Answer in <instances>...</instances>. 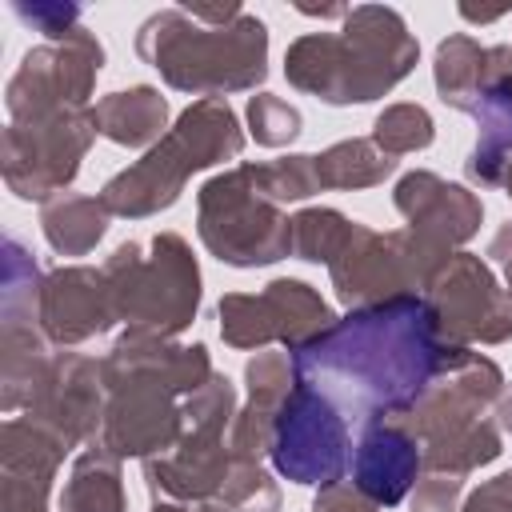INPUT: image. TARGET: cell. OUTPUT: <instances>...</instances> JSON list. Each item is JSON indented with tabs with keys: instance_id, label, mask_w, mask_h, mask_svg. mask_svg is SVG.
Segmentation results:
<instances>
[{
	"instance_id": "1",
	"label": "cell",
	"mask_w": 512,
	"mask_h": 512,
	"mask_svg": "<svg viewBox=\"0 0 512 512\" xmlns=\"http://www.w3.org/2000/svg\"><path fill=\"white\" fill-rule=\"evenodd\" d=\"M460 344H452L420 292L348 308L332 328L300 344L296 380L324 392L348 420H404Z\"/></svg>"
},
{
	"instance_id": "2",
	"label": "cell",
	"mask_w": 512,
	"mask_h": 512,
	"mask_svg": "<svg viewBox=\"0 0 512 512\" xmlns=\"http://www.w3.org/2000/svg\"><path fill=\"white\" fill-rule=\"evenodd\" d=\"M212 372L204 344L120 332L100 356L108 400L96 440L120 460H148L176 448L184 436V396H192Z\"/></svg>"
},
{
	"instance_id": "3",
	"label": "cell",
	"mask_w": 512,
	"mask_h": 512,
	"mask_svg": "<svg viewBox=\"0 0 512 512\" xmlns=\"http://www.w3.org/2000/svg\"><path fill=\"white\" fill-rule=\"evenodd\" d=\"M420 40L388 4H356L336 32H304L284 52V76L296 92L328 108L372 104L412 76Z\"/></svg>"
},
{
	"instance_id": "4",
	"label": "cell",
	"mask_w": 512,
	"mask_h": 512,
	"mask_svg": "<svg viewBox=\"0 0 512 512\" xmlns=\"http://www.w3.org/2000/svg\"><path fill=\"white\" fill-rule=\"evenodd\" d=\"M136 56L176 92L228 100L268 80V24L244 12L224 28H208L184 8H160L136 28Z\"/></svg>"
},
{
	"instance_id": "5",
	"label": "cell",
	"mask_w": 512,
	"mask_h": 512,
	"mask_svg": "<svg viewBox=\"0 0 512 512\" xmlns=\"http://www.w3.org/2000/svg\"><path fill=\"white\" fill-rule=\"evenodd\" d=\"M240 152H244V128L232 104L220 96L192 100L172 120L160 144H152L140 160H132L128 168L104 180L100 204L108 208V216L120 220L156 216L184 196V184L196 172L236 160Z\"/></svg>"
},
{
	"instance_id": "6",
	"label": "cell",
	"mask_w": 512,
	"mask_h": 512,
	"mask_svg": "<svg viewBox=\"0 0 512 512\" xmlns=\"http://www.w3.org/2000/svg\"><path fill=\"white\" fill-rule=\"evenodd\" d=\"M116 324L124 332L176 340L200 312V264L180 232H156L148 244L124 240L100 264Z\"/></svg>"
},
{
	"instance_id": "7",
	"label": "cell",
	"mask_w": 512,
	"mask_h": 512,
	"mask_svg": "<svg viewBox=\"0 0 512 512\" xmlns=\"http://www.w3.org/2000/svg\"><path fill=\"white\" fill-rule=\"evenodd\" d=\"M196 232L208 256L228 268H268L292 256V216L256 188L248 160L200 184Z\"/></svg>"
},
{
	"instance_id": "8",
	"label": "cell",
	"mask_w": 512,
	"mask_h": 512,
	"mask_svg": "<svg viewBox=\"0 0 512 512\" xmlns=\"http://www.w3.org/2000/svg\"><path fill=\"white\" fill-rule=\"evenodd\" d=\"M236 408V384L224 372H212L192 396H184V436L176 440V448L144 460V484L152 500H216L232 468L224 432L232 428Z\"/></svg>"
},
{
	"instance_id": "9",
	"label": "cell",
	"mask_w": 512,
	"mask_h": 512,
	"mask_svg": "<svg viewBox=\"0 0 512 512\" xmlns=\"http://www.w3.org/2000/svg\"><path fill=\"white\" fill-rule=\"evenodd\" d=\"M448 256L452 252L436 248L432 240H424L412 228L376 232V228L352 220L344 248L328 264V276H332L336 300L344 308H368V304L408 296V292L424 296L428 280L440 272V264Z\"/></svg>"
},
{
	"instance_id": "10",
	"label": "cell",
	"mask_w": 512,
	"mask_h": 512,
	"mask_svg": "<svg viewBox=\"0 0 512 512\" xmlns=\"http://www.w3.org/2000/svg\"><path fill=\"white\" fill-rule=\"evenodd\" d=\"M40 288H44V272L36 256L16 236H4L0 244V408L8 416L32 404L56 356L52 340L40 328Z\"/></svg>"
},
{
	"instance_id": "11",
	"label": "cell",
	"mask_w": 512,
	"mask_h": 512,
	"mask_svg": "<svg viewBox=\"0 0 512 512\" xmlns=\"http://www.w3.org/2000/svg\"><path fill=\"white\" fill-rule=\"evenodd\" d=\"M96 112L72 108L32 124H8L0 132V176L16 200L48 204L72 188L80 164L96 140Z\"/></svg>"
},
{
	"instance_id": "12",
	"label": "cell",
	"mask_w": 512,
	"mask_h": 512,
	"mask_svg": "<svg viewBox=\"0 0 512 512\" xmlns=\"http://www.w3.org/2000/svg\"><path fill=\"white\" fill-rule=\"evenodd\" d=\"M220 340L240 352H260L268 344H280L284 352H296L312 336L336 324L332 304L296 276H276L260 292H224L216 300Z\"/></svg>"
},
{
	"instance_id": "13",
	"label": "cell",
	"mask_w": 512,
	"mask_h": 512,
	"mask_svg": "<svg viewBox=\"0 0 512 512\" xmlns=\"http://www.w3.org/2000/svg\"><path fill=\"white\" fill-rule=\"evenodd\" d=\"M104 72V44L96 32L76 28L64 44H36L4 88L8 124H32L56 112L92 108L96 76Z\"/></svg>"
},
{
	"instance_id": "14",
	"label": "cell",
	"mask_w": 512,
	"mask_h": 512,
	"mask_svg": "<svg viewBox=\"0 0 512 512\" xmlns=\"http://www.w3.org/2000/svg\"><path fill=\"white\" fill-rule=\"evenodd\" d=\"M272 468L308 488H324L348 476L352 468V436H348V416L312 384L296 380L288 392L276 432H272Z\"/></svg>"
},
{
	"instance_id": "15",
	"label": "cell",
	"mask_w": 512,
	"mask_h": 512,
	"mask_svg": "<svg viewBox=\"0 0 512 512\" xmlns=\"http://www.w3.org/2000/svg\"><path fill=\"white\" fill-rule=\"evenodd\" d=\"M440 332L452 344H508L512 340V292L496 280L492 264L476 252H452L424 288Z\"/></svg>"
},
{
	"instance_id": "16",
	"label": "cell",
	"mask_w": 512,
	"mask_h": 512,
	"mask_svg": "<svg viewBox=\"0 0 512 512\" xmlns=\"http://www.w3.org/2000/svg\"><path fill=\"white\" fill-rule=\"evenodd\" d=\"M504 372L492 356L472 352L468 344H460L452 352V360L444 364V372L432 380V388L416 400V408L400 420L420 444L448 436L456 428H468L476 420L488 416V408H496L500 392H504Z\"/></svg>"
},
{
	"instance_id": "17",
	"label": "cell",
	"mask_w": 512,
	"mask_h": 512,
	"mask_svg": "<svg viewBox=\"0 0 512 512\" xmlns=\"http://www.w3.org/2000/svg\"><path fill=\"white\" fill-rule=\"evenodd\" d=\"M104 400H108V392H104L100 360L60 348L24 412L32 420H40L44 428H52L68 448H88L100 436Z\"/></svg>"
},
{
	"instance_id": "18",
	"label": "cell",
	"mask_w": 512,
	"mask_h": 512,
	"mask_svg": "<svg viewBox=\"0 0 512 512\" xmlns=\"http://www.w3.org/2000/svg\"><path fill=\"white\" fill-rule=\"evenodd\" d=\"M392 204L404 216V228L420 232L444 252H460L480 232V220H484V204L472 188L444 180L428 168L404 172L392 188Z\"/></svg>"
},
{
	"instance_id": "19",
	"label": "cell",
	"mask_w": 512,
	"mask_h": 512,
	"mask_svg": "<svg viewBox=\"0 0 512 512\" xmlns=\"http://www.w3.org/2000/svg\"><path fill=\"white\" fill-rule=\"evenodd\" d=\"M40 328L52 348H76L92 336L116 328L104 272L92 264H60L44 272L40 288Z\"/></svg>"
},
{
	"instance_id": "20",
	"label": "cell",
	"mask_w": 512,
	"mask_h": 512,
	"mask_svg": "<svg viewBox=\"0 0 512 512\" xmlns=\"http://www.w3.org/2000/svg\"><path fill=\"white\" fill-rule=\"evenodd\" d=\"M68 448L28 420L0 432V512H48L52 480Z\"/></svg>"
},
{
	"instance_id": "21",
	"label": "cell",
	"mask_w": 512,
	"mask_h": 512,
	"mask_svg": "<svg viewBox=\"0 0 512 512\" xmlns=\"http://www.w3.org/2000/svg\"><path fill=\"white\" fill-rule=\"evenodd\" d=\"M244 388L248 400L236 408L232 428H228V452L232 460H252L260 464L272 452V432H276V416L288 400V392L296 388V368L288 352H256L244 364Z\"/></svg>"
},
{
	"instance_id": "22",
	"label": "cell",
	"mask_w": 512,
	"mask_h": 512,
	"mask_svg": "<svg viewBox=\"0 0 512 512\" xmlns=\"http://www.w3.org/2000/svg\"><path fill=\"white\" fill-rule=\"evenodd\" d=\"M424 472L420 440L400 420L364 424L360 444L352 448V484L380 508H396L408 500Z\"/></svg>"
},
{
	"instance_id": "23",
	"label": "cell",
	"mask_w": 512,
	"mask_h": 512,
	"mask_svg": "<svg viewBox=\"0 0 512 512\" xmlns=\"http://www.w3.org/2000/svg\"><path fill=\"white\" fill-rule=\"evenodd\" d=\"M96 112V132L120 148H152L164 140L168 124V100L160 96V88L152 84H132V88H116L108 96H100L92 104Z\"/></svg>"
},
{
	"instance_id": "24",
	"label": "cell",
	"mask_w": 512,
	"mask_h": 512,
	"mask_svg": "<svg viewBox=\"0 0 512 512\" xmlns=\"http://www.w3.org/2000/svg\"><path fill=\"white\" fill-rule=\"evenodd\" d=\"M120 456H112L100 440H92L68 468L60 512H128Z\"/></svg>"
},
{
	"instance_id": "25",
	"label": "cell",
	"mask_w": 512,
	"mask_h": 512,
	"mask_svg": "<svg viewBox=\"0 0 512 512\" xmlns=\"http://www.w3.org/2000/svg\"><path fill=\"white\" fill-rule=\"evenodd\" d=\"M108 220L112 216L100 204V196L64 192V196L40 204V232L56 256H88L104 240Z\"/></svg>"
},
{
	"instance_id": "26",
	"label": "cell",
	"mask_w": 512,
	"mask_h": 512,
	"mask_svg": "<svg viewBox=\"0 0 512 512\" xmlns=\"http://www.w3.org/2000/svg\"><path fill=\"white\" fill-rule=\"evenodd\" d=\"M396 156L380 152L372 144V136H348L328 144L324 152H316V176L324 192H360V188H376L396 172Z\"/></svg>"
},
{
	"instance_id": "27",
	"label": "cell",
	"mask_w": 512,
	"mask_h": 512,
	"mask_svg": "<svg viewBox=\"0 0 512 512\" xmlns=\"http://www.w3.org/2000/svg\"><path fill=\"white\" fill-rule=\"evenodd\" d=\"M484 68H488V48L476 36H468V32L444 36L436 44V56H432V84H436L440 104L468 112L472 100L480 96Z\"/></svg>"
},
{
	"instance_id": "28",
	"label": "cell",
	"mask_w": 512,
	"mask_h": 512,
	"mask_svg": "<svg viewBox=\"0 0 512 512\" xmlns=\"http://www.w3.org/2000/svg\"><path fill=\"white\" fill-rule=\"evenodd\" d=\"M500 452H504V432L496 428L492 416H484V420H476L468 428H456L448 436H436V440L420 444L424 472H448V476H472L484 464L500 460Z\"/></svg>"
},
{
	"instance_id": "29",
	"label": "cell",
	"mask_w": 512,
	"mask_h": 512,
	"mask_svg": "<svg viewBox=\"0 0 512 512\" xmlns=\"http://www.w3.org/2000/svg\"><path fill=\"white\" fill-rule=\"evenodd\" d=\"M352 232V220L340 208L308 204L292 212V256L304 264H332Z\"/></svg>"
},
{
	"instance_id": "30",
	"label": "cell",
	"mask_w": 512,
	"mask_h": 512,
	"mask_svg": "<svg viewBox=\"0 0 512 512\" xmlns=\"http://www.w3.org/2000/svg\"><path fill=\"white\" fill-rule=\"evenodd\" d=\"M248 168H252L256 188L268 200H276L280 208L304 204L316 192H324L320 176H316V156H308V152H288V156H276V160H248Z\"/></svg>"
},
{
	"instance_id": "31",
	"label": "cell",
	"mask_w": 512,
	"mask_h": 512,
	"mask_svg": "<svg viewBox=\"0 0 512 512\" xmlns=\"http://www.w3.org/2000/svg\"><path fill=\"white\" fill-rule=\"evenodd\" d=\"M436 140V120L428 116L424 104H388L380 108V116L372 120V144L388 156H408V152H424Z\"/></svg>"
},
{
	"instance_id": "32",
	"label": "cell",
	"mask_w": 512,
	"mask_h": 512,
	"mask_svg": "<svg viewBox=\"0 0 512 512\" xmlns=\"http://www.w3.org/2000/svg\"><path fill=\"white\" fill-rule=\"evenodd\" d=\"M216 500L228 512H280V504H284L272 472L264 464H252V460H232Z\"/></svg>"
},
{
	"instance_id": "33",
	"label": "cell",
	"mask_w": 512,
	"mask_h": 512,
	"mask_svg": "<svg viewBox=\"0 0 512 512\" xmlns=\"http://www.w3.org/2000/svg\"><path fill=\"white\" fill-rule=\"evenodd\" d=\"M244 120H248V136L260 148H288L292 140H300L304 132V116L296 104L280 100L276 92H256L244 104Z\"/></svg>"
},
{
	"instance_id": "34",
	"label": "cell",
	"mask_w": 512,
	"mask_h": 512,
	"mask_svg": "<svg viewBox=\"0 0 512 512\" xmlns=\"http://www.w3.org/2000/svg\"><path fill=\"white\" fill-rule=\"evenodd\" d=\"M12 16L20 24H32L36 32H44L48 44H64L76 28H84V12L76 4H56V0H40V4L12 0Z\"/></svg>"
},
{
	"instance_id": "35",
	"label": "cell",
	"mask_w": 512,
	"mask_h": 512,
	"mask_svg": "<svg viewBox=\"0 0 512 512\" xmlns=\"http://www.w3.org/2000/svg\"><path fill=\"white\" fill-rule=\"evenodd\" d=\"M460 500H464V476H448V472H420L416 488L408 492L412 512H460Z\"/></svg>"
},
{
	"instance_id": "36",
	"label": "cell",
	"mask_w": 512,
	"mask_h": 512,
	"mask_svg": "<svg viewBox=\"0 0 512 512\" xmlns=\"http://www.w3.org/2000/svg\"><path fill=\"white\" fill-rule=\"evenodd\" d=\"M312 512H380V504H372L352 480H336V484L316 488Z\"/></svg>"
},
{
	"instance_id": "37",
	"label": "cell",
	"mask_w": 512,
	"mask_h": 512,
	"mask_svg": "<svg viewBox=\"0 0 512 512\" xmlns=\"http://www.w3.org/2000/svg\"><path fill=\"white\" fill-rule=\"evenodd\" d=\"M460 512H512V472H500L468 492Z\"/></svg>"
},
{
	"instance_id": "38",
	"label": "cell",
	"mask_w": 512,
	"mask_h": 512,
	"mask_svg": "<svg viewBox=\"0 0 512 512\" xmlns=\"http://www.w3.org/2000/svg\"><path fill=\"white\" fill-rule=\"evenodd\" d=\"M480 88L512 96V44H492L488 48V68H484V84Z\"/></svg>"
},
{
	"instance_id": "39",
	"label": "cell",
	"mask_w": 512,
	"mask_h": 512,
	"mask_svg": "<svg viewBox=\"0 0 512 512\" xmlns=\"http://www.w3.org/2000/svg\"><path fill=\"white\" fill-rule=\"evenodd\" d=\"M196 24H208V28H224V24H232L236 16H244L248 8L244 4H180Z\"/></svg>"
},
{
	"instance_id": "40",
	"label": "cell",
	"mask_w": 512,
	"mask_h": 512,
	"mask_svg": "<svg viewBox=\"0 0 512 512\" xmlns=\"http://www.w3.org/2000/svg\"><path fill=\"white\" fill-rule=\"evenodd\" d=\"M508 256H512V220H508V224H500V228H496V236L488 240V260H492V264H504Z\"/></svg>"
},
{
	"instance_id": "41",
	"label": "cell",
	"mask_w": 512,
	"mask_h": 512,
	"mask_svg": "<svg viewBox=\"0 0 512 512\" xmlns=\"http://www.w3.org/2000/svg\"><path fill=\"white\" fill-rule=\"evenodd\" d=\"M152 512H228L220 500H200V504H180V500H152Z\"/></svg>"
},
{
	"instance_id": "42",
	"label": "cell",
	"mask_w": 512,
	"mask_h": 512,
	"mask_svg": "<svg viewBox=\"0 0 512 512\" xmlns=\"http://www.w3.org/2000/svg\"><path fill=\"white\" fill-rule=\"evenodd\" d=\"M492 420H496V428L504 436H512V384H504V392H500V400L492 408Z\"/></svg>"
},
{
	"instance_id": "43",
	"label": "cell",
	"mask_w": 512,
	"mask_h": 512,
	"mask_svg": "<svg viewBox=\"0 0 512 512\" xmlns=\"http://www.w3.org/2000/svg\"><path fill=\"white\" fill-rule=\"evenodd\" d=\"M296 12H304V16H316V20H344V16H348V4H328V8L296 4Z\"/></svg>"
},
{
	"instance_id": "44",
	"label": "cell",
	"mask_w": 512,
	"mask_h": 512,
	"mask_svg": "<svg viewBox=\"0 0 512 512\" xmlns=\"http://www.w3.org/2000/svg\"><path fill=\"white\" fill-rule=\"evenodd\" d=\"M460 16H464L468 24H496V20H504V16H508V8H496V12H480V8H468V4H460Z\"/></svg>"
},
{
	"instance_id": "45",
	"label": "cell",
	"mask_w": 512,
	"mask_h": 512,
	"mask_svg": "<svg viewBox=\"0 0 512 512\" xmlns=\"http://www.w3.org/2000/svg\"><path fill=\"white\" fill-rule=\"evenodd\" d=\"M500 188H504V196H508V200H512V164H508V168H504V180H500Z\"/></svg>"
},
{
	"instance_id": "46",
	"label": "cell",
	"mask_w": 512,
	"mask_h": 512,
	"mask_svg": "<svg viewBox=\"0 0 512 512\" xmlns=\"http://www.w3.org/2000/svg\"><path fill=\"white\" fill-rule=\"evenodd\" d=\"M500 268H504V288H508V292H512V256H508V260H504V264H500Z\"/></svg>"
},
{
	"instance_id": "47",
	"label": "cell",
	"mask_w": 512,
	"mask_h": 512,
	"mask_svg": "<svg viewBox=\"0 0 512 512\" xmlns=\"http://www.w3.org/2000/svg\"><path fill=\"white\" fill-rule=\"evenodd\" d=\"M508 472H512V468H508Z\"/></svg>"
}]
</instances>
